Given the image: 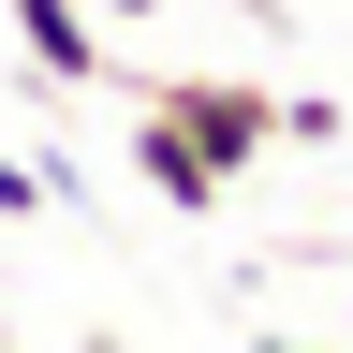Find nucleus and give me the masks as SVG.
<instances>
[{"instance_id": "obj_4", "label": "nucleus", "mask_w": 353, "mask_h": 353, "mask_svg": "<svg viewBox=\"0 0 353 353\" xmlns=\"http://www.w3.org/2000/svg\"><path fill=\"white\" fill-rule=\"evenodd\" d=\"M103 15H162V0H103Z\"/></svg>"}, {"instance_id": "obj_1", "label": "nucleus", "mask_w": 353, "mask_h": 353, "mask_svg": "<svg viewBox=\"0 0 353 353\" xmlns=\"http://www.w3.org/2000/svg\"><path fill=\"white\" fill-rule=\"evenodd\" d=\"M265 148H280V103L236 88V74H162L148 118H132V176H148L162 206H221Z\"/></svg>"}, {"instance_id": "obj_2", "label": "nucleus", "mask_w": 353, "mask_h": 353, "mask_svg": "<svg viewBox=\"0 0 353 353\" xmlns=\"http://www.w3.org/2000/svg\"><path fill=\"white\" fill-rule=\"evenodd\" d=\"M15 44H30L44 88H88L103 74V0H15Z\"/></svg>"}, {"instance_id": "obj_5", "label": "nucleus", "mask_w": 353, "mask_h": 353, "mask_svg": "<svg viewBox=\"0 0 353 353\" xmlns=\"http://www.w3.org/2000/svg\"><path fill=\"white\" fill-rule=\"evenodd\" d=\"M0 339H15V324H0Z\"/></svg>"}, {"instance_id": "obj_3", "label": "nucleus", "mask_w": 353, "mask_h": 353, "mask_svg": "<svg viewBox=\"0 0 353 353\" xmlns=\"http://www.w3.org/2000/svg\"><path fill=\"white\" fill-rule=\"evenodd\" d=\"M44 192H59V176H44V162H15V148H0V221H44Z\"/></svg>"}]
</instances>
